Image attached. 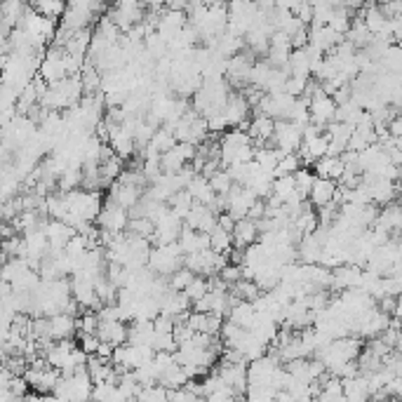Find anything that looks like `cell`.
Here are the masks:
<instances>
[{
  "label": "cell",
  "instance_id": "obj_40",
  "mask_svg": "<svg viewBox=\"0 0 402 402\" xmlns=\"http://www.w3.org/2000/svg\"><path fill=\"white\" fill-rule=\"evenodd\" d=\"M78 346L83 348L87 355H97L102 341H99L97 334H78Z\"/></svg>",
  "mask_w": 402,
  "mask_h": 402
},
{
  "label": "cell",
  "instance_id": "obj_3",
  "mask_svg": "<svg viewBox=\"0 0 402 402\" xmlns=\"http://www.w3.org/2000/svg\"><path fill=\"white\" fill-rule=\"evenodd\" d=\"M388 327H391V316L381 311L379 306L370 308L365 316L355 320V337H367V339H379Z\"/></svg>",
  "mask_w": 402,
  "mask_h": 402
},
{
  "label": "cell",
  "instance_id": "obj_45",
  "mask_svg": "<svg viewBox=\"0 0 402 402\" xmlns=\"http://www.w3.org/2000/svg\"><path fill=\"white\" fill-rule=\"evenodd\" d=\"M388 132H391L393 139H402V116L400 113L391 120V123H388Z\"/></svg>",
  "mask_w": 402,
  "mask_h": 402
},
{
  "label": "cell",
  "instance_id": "obj_15",
  "mask_svg": "<svg viewBox=\"0 0 402 402\" xmlns=\"http://www.w3.org/2000/svg\"><path fill=\"white\" fill-rule=\"evenodd\" d=\"M189 306H193V304H191L189 299H186L184 292L170 290L163 299H160V313H163V316H170L174 320L189 316Z\"/></svg>",
  "mask_w": 402,
  "mask_h": 402
},
{
  "label": "cell",
  "instance_id": "obj_37",
  "mask_svg": "<svg viewBox=\"0 0 402 402\" xmlns=\"http://www.w3.org/2000/svg\"><path fill=\"white\" fill-rule=\"evenodd\" d=\"M294 179H297V191L308 200V196H311V189L313 184H316V174H313L308 167H301V170L294 174Z\"/></svg>",
  "mask_w": 402,
  "mask_h": 402
},
{
  "label": "cell",
  "instance_id": "obj_5",
  "mask_svg": "<svg viewBox=\"0 0 402 402\" xmlns=\"http://www.w3.org/2000/svg\"><path fill=\"white\" fill-rule=\"evenodd\" d=\"M308 109H311V120L313 125L323 127V130H327V125L337 123V102L325 95V90H320L316 97L308 99Z\"/></svg>",
  "mask_w": 402,
  "mask_h": 402
},
{
  "label": "cell",
  "instance_id": "obj_28",
  "mask_svg": "<svg viewBox=\"0 0 402 402\" xmlns=\"http://www.w3.org/2000/svg\"><path fill=\"white\" fill-rule=\"evenodd\" d=\"M167 205H170V210H172L174 214H177L179 219H184V221H186V217H189V212L193 210V205H196V200H193V196H191L189 191H179L177 196H174Z\"/></svg>",
  "mask_w": 402,
  "mask_h": 402
},
{
  "label": "cell",
  "instance_id": "obj_9",
  "mask_svg": "<svg viewBox=\"0 0 402 402\" xmlns=\"http://www.w3.org/2000/svg\"><path fill=\"white\" fill-rule=\"evenodd\" d=\"M142 198H144V189H139V186H134V184L116 182L109 191V203L123 207L127 212H132L134 207L142 203Z\"/></svg>",
  "mask_w": 402,
  "mask_h": 402
},
{
  "label": "cell",
  "instance_id": "obj_20",
  "mask_svg": "<svg viewBox=\"0 0 402 402\" xmlns=\"http://www.w3.org/2000/svg\"><path fill=\"white\" fill-rule=\"evenodd\" d=\"M76 332H78V320L76 318L66 316V313H59V316L50 318L52 341H66V339H71Z\"/></svg>",
  "mask_w": 402,
  "mask_h": 402
},
{
  "label": "cell",
  "instance_id": "obj_17",
  "mask_svg": "<svg viewBox=\"0 0 402 402\" xmlns=\"http://www.w3.org/2000/svg\"><path fill=\"white\" fill-rule=\"evenodd\" d=\"M257 238H259L257 221L243 219V221H238L236 231H233V247H236V250H247V247H252L257 243Z\"/></svg>",
  "mask_w": 402,
  "mask_h": 402
},
{
  "label": "cell",
  "instance_id": "obj_35",
  "mask_svg": "<svg viewBox=\"0 0 402 402\" xmlns=\"http://www.w3.org/2000/svg\"><path fill=\"white\" fill-rule=\"evenodd\" d=\"M210 184H212V191L217 193V196H229V193L233 191V186H236V182L231 179L229 170H219L210 179Z\"/></svg>",
  "mask_w": 402,
  "mask_h": 402
},
{
  "label": "cell",
  "instance_id": "obj_26",
  "mask_svg": "<svg viewBox=\"0 0 402 402\" xmlns=\"http://www.w3.org/2000/svg\"><path fill=\"white\" fill-rule=\"evenodd\" d=\"M285 153L276 149V146H271V149H257V153H254V163L259 165V170H264L268 174H276V167L278 163L283 160Z\"/></svg>",
  "mask_w": 402,
  "mask_h": 402
},
{
  "label": "cell",
  "instance_id": "obj_24",
  "mask_svg": "<svg viewBox=\"0 0 402 402\" xmlns=\"http://www.w3.org/2000/svg\"><path fill=\"white\" fill-rule=\"evenodd\" d=\"M193 196V200L196 203H200V205H207L210 207L212 205V200L217 198V193L212 191V184H210V179H205L203 174H198L196 179L189 184V189H186Z\"/></svg>",
  "mask_w": 402,
  "mask_h": 402
},
{
  "label": "cell",
  "instance_id": "obj_8",
  "mask_svg": "<svg viewBox=\"0 0 402 402\" xmlns=\"http://www.w3.org/2000/svg\"><path fill=\"white\" fill-rule=\"evenodd\" d=\"M229 214L236 221H243V219H247L250 217V210L254 205H257V196L250 191V189H245V186H233V191L229 193Z\"/></svg>",
  "mask_w": 402,
  "mask_h": 402
},
{
  "label": "cell",
  "instance_id": "obj_29",
  "mask_svg": "<svg viewBox=\"0 0 402 402\" xmlns=\"http://www.w3.org/2000/svg\"><path fill=\"white\" fill-rule=\"evenodd\" d=\"M127 233H132V236H139L144 240H153L156 236V224L144 217H130V224H127Z\"/></svg>",
  "mask_w": 402,
  "mask_h": 402
},
{
  "label": "cell",
  "instance_id": "obj_11",
  "mask_svg": "<svg viewBox=\"0 0 402 402\" xmlns=\"http://www.w3.org/2000/svg\"><path fill=\"white\" fill-rule=\"evenodd\" d=\"M363 278H365V271L360 266L344 264L332 271V287L339 290L341 294L348 290H360V287H363Z\"/></svg>",
  "mask_w": 402,
  "mask_h": 402
},
{
  "label": "cell",
  "instance_id": "obj_30",
  "mask_svg": "<svg viewBox=\"0 0 402 402\" xmlns=\"http://www.w3.org/2000/svg\"><path fill=\"white\" fill-rule=\"evenodd\" d=\"M301 167H304V163H301V158H299V153H285L283 160L278 163L276 167V174L273 177L280 179V177H294Z\"/></svg>",
  "mask_w": 402,
  "mask_h": 402
},
{
  "label": "cell",
  "instance_id": "obj_43",
  "mask_svg": "<svg viewBox=\"0 0 402 402\" xmlns=\"http://www.w3.org/2000/svg\"><path fill=\"white\" fill-rule=\"evenodd\" d=\"M207 127H210V132H224L229 123H226V116L224 113H217V116L207 118Z\"/></svg>",
  "mask_w": 402,
  "mask_h": 402
},
{
  "label": "cell",
  "instance_id": "obj_6",
  "mask_svg": "<svg viewBox=\"0 0 402 402\" xmlns=\"http://www.w3.org/2000/svg\"><path fill=\"white\" fill-rule=\"evenodd\" d=\"M271 144L283 153H297L304 144V130L290 123V120H280V123H276V134H273Z\"/></svg>",
  "mask_w": 402,
  "mask_h": 402
},
{
  "label": "cell",
  "instance_id": "obj_21",
  "mask_svg": "<svg viewBox=\"0 0 402 402\" xmlns=\"http://www.w3.org/2000/svg\"><path fill=\"white\" fill-rule=\"evenodd\" d=\"M346 174V163L341 158L325 156L323 160L316 163V177L330 179V182H341V177Z\"/></svg>",
  "mask_w": 402,
  "mask_h": 402
},
{
  "label": "cell",
  "instance_id": "obj_32",
  "mask_svg": "<svg viewBox=\"0 0 402 402\" xmlns=\"http://www.w3.org/2000/svg\"><path fill=\"white\" fill-rule=\"evenodd\" d=\"M210 238H212V252H217V254H231L233 252V233L217 226V229L210 233Z\"/></svg>",
  "mask_w": 402,
  "mask_h": 402
},
{
  "label": "cell",
  "instance_id": "obj_41",
  "mask_svg": "<svg viewBox=\"0 0 402 402\" xmlns=\"http://www.w3.org/2000/svg\"><path fill=\"white\" fill-rule=\"evenodd\" d=\"M219 276L224 278V283L236 285V283H240V280H243V268L236 266V264H229V266L224 268V271L219 273Z\"/></svg>",
  "mask_w": 402,
  "mask_h": 402
},
{
  "label": "cell",
  "instance_id": "obj_2",
  "mask_svg": "<svg viewBox=\"0 0 402 402\" xmlns=\"http://www.w3.org/2000/svg\"><path fill=\"white\" fill-rule=\"evenodd\" d=\"M92 393H95V381H92L90 372H80L76 377H62L57 391L52 395H57L62 402H90Z\"/></svg>",
  "mask_w": 402,
  "mask_h": 402
},
{
  "label": "cell",
  "instance_id": "obj_23",
  "mask_svg": "<svg viewBox=\"0 0 402 402\" xmlns=\"http://www.w3.org/2000/svg\"><path fill=\"white\" fill-rule=\"evenodd\" d=\"M259 313L254 311V304H250V301H240V304H236L231 308V316L229 320L233 325L243 327V330H252L254 323H257Z\"/></svg>",
  "mask_w": 402,
  "mask_h": 402
},
{
  "label": "cell",
  "instance_id": "obj_44",
  "mask_svg": "<svg viewBox=\"0 0 402 402\" xmlns=\"http://www.w3.org/2000/svg\"><path fill=\"white\" fill-rule=\"evenodd\" d=\"M236 224L238 221L231 217L229 212H224V214H219V229H224V231H229V233H233L236 231Z\"/></svg>",
  "mask_w": 402,
  "mask_h": 402
},
{
  "label": "cell",
  "instance_id": "obj_33",
  "mask_svg": "<svg viewBox=\"0 0 402 402\" xmlns=\"http://www.w3.org/2000/svg\"><path fill=\"white\" fill-rule=\"evenodd\" d=\"M184 294H186V299L196 306L198 301H203L207 294H210V280H205L203 276H196V278H193V283L186 287Z\"/></svg>",
  "mask_w": 402,
  "mask_h": 402
},
{
  "label": "cell",
  "instance_id": "obj_39",
  "mask_svg": "<svg viewBox=\"0 0 402 402\" xmlns=\"http://www.w3.org/2000/svg\"><path fill=\"white\" fill-rule=\"evenodd\" d=\"M99 332V316L92 311H85L78 318V334H97Z\"/></svg>",
  "mask_w": 402,
  "mask_h": 402
},
{
  "label": "cell",
  "instance_id": "obj_4",
  "mask_svg": "<svg viewBox=\"0 0 402 402\" xmlns=\"http://www.w3.org/2000/svg\"><path fill=\"white\" fill-rule=\"evenodd\" d=\"M109 17L116 22V26L123 33H130L134 26L144 24V5H139L137 0H125V3H118L116 8L109 10Z\"/></svg>",
  "mask_w": 402,
  "mask_h": 402
},
{
  "label": "cell",
  "instance_id": "obj_7",
  "mask_svg": "<svg viewBox=\"0 0 402 402\" xmlns=\"http://www.w3.org/2000/svg\"><path fill=\"white\" fill-rule=\"evenodd\" d=\"M184 226L186 229H193L198 233H207V236H210V233L219 226V214L214 212L212 207L196 203L193 205V210L189 212V217H186Z\"/></svg>",
  "mask_w": 402,
  "mask_h": 402
},
{
  "label": "cell",
  "instance_id": "obj_19",
  "mask_svg": "<svg viewBox=\"0 0 402 402\" xmlns=\"http://www.w3.org/2000/svg\"><path fill=\"white\" fill-rule=\"evenodd\" d=\"M344 395H346V402H372L370 384H367L363 374L344 379Z\"/></svg>",
  "mask_w": 402,
  "mask_h": 402
},
{
  "label": "cell",
  "instance_id": "obj_34",
  "mask_svg": "<svg viewBox=\"0 0 402 402\" xmlns=\"http://www.w3.org/2000/svg\"><path fill=\"white\" fill-rule=\"evenodd\" d=\"M294 193H297V179L294 177H280L276 179V184H273V196L280 198L283 203H287Z\"/></svg>",
  "mask_w": 402,
  "mask_h": 402
},
{
  "label": "cell",
  "instance_id": "obj_36",
  "mask_svg": "<svg viewBox=\"0 0 402 402\" xmlns=\"http://www.w3.org/2000/svg\"><path fill=\"white\" fill-rule=\"evenodd\" d=\"M193 278H196V273H191L189 268H179L174 276L167 278V283H170V290L174 292H186V287L193 283Z\"/></svg>",
  "mask_w": 402,
  "mask_h": 402
},
{
  "label": "cell",
  "instance_id": "obj_42",
  "mask_svg": "<svg viewBox=\"0 0 402 402\" xmlns=\"http://www.w3.org/2000/svg\"><path fill=\"white\" fill-rule=\"evenodd\" d=\"M384 395H388V398H402V377H393L388 381V386L384 388Z\"/></svg>",
  "mask_w": 402,
  "mask_h": 402
},
{
  "label": "cell",
  "instance_id": "obj_18",
  "mask_svg": "<svg viewBox=\"0 0 402 402\" xmlns=\"http://www.w3.org/2000/svg\"><path fill=\"white\" fill-rule=\"evenodd\" d=\"M247 134L252 137V144L271 142L273 134H276V120L268 116H254L250 127H247Z\"/></svg>",
  "mask_w": 402,
  "mask_h": 402
},
{
  "label": "cell",
  "instance_id": "obj_48",
  "mask_svg": "<svg viewBox=\"0 0 402 402\" xmlns=\"http://www.w3.org/2000/svg\"><path fill=\"white\" fill-rule=\"evenodd\" d=\"M398 402H400V400H398Z\"/></svg>",
  "mask_w": 402,
  "mask_h": 402
},
{
  "label": "cell",
  "instance_id": "obj_13",
  "mask_svg": "<svg viewBox=\"0 0 402 402\" xmlns=\"http://www.w3.org/2000/svg\"><path fill=\"white\" fill-rule=\"evenodd\" d=\"M97 337H99V341L111 344L116 348L130 344V330H127L125 323H120V320H99Z\"/></svg>",
  "mask_w": 402,
  "mask_h": 402
},
{
  "label": "cell",
  "instance_id": "obj_1",
  "mask_svg": "<svg viewBox=\"0 0 402 402\" xmlns=\"http://www.w3.org/2000/svg\"><path fill=\"white\" fill-rule=\"evenodd\" d=\"M184 257L179 243L174 245H158L151 250V259H149V271H153L156 276L170 278L179 268H184Z\"/></svg>",
  "mask_w": 402,
  "mask_h": 402
},
{
  "label": "cell",
  "instance_id": "obj_25",
  "mask_svg": "<svg viewBox=\"0 0 402 402\" xmlns=\"http://www.w3.org/2000/svg\"><path fill=\"white\" fill-rule=\"evenodd\" d=\"M360 19H363L367 29L372 31V36H381V31L386 29V22H388V17L384 15L381 5H367L363 10V15H360Z\"/></svg>",
  "mask_w": 402,
  "mask_h": 402
},
{
  "label": "cell",
  "instance_id": "obj_46",
  "mask_svg": "<svg viewBox=\"0 0 402 402\" xmlns=\"http://www.w3.org/2000/svg\"><path fill=\"white\" fill-rule=\"evenodd\" d=\"M125 402H139V400H125Z\"/></svg>",
  "mask_w": 402,
  "mask_h": 402
},
{
  "label": "cell",
  "instance_id": "obj_22",
  "mask_svg": "<svg viewBox=\"0 0 402 402\" xmlns=\"http://www.w3.org/2000/svg\"><path fill=\"white\" fill-rule=\"evenodd\" d=\"M177 137H174V132L170 130V127H158L156 134H153V139H151V144H149V149H146L144 153H158V156H165L167 151H172L174 146H177ZM142 153V156H144Z\"/></svg>",
  "mask_w": 402,
  "mask_h": 402
},
{
  "label": "cell",
  "instance_id": "obj_12",
  "mask_svg": "<svg viewBox=\"0 0 402 402\" xmlns=\"http://www.w3.org/2000/svg\"><path fill=\"white\" fill-rule=\"evenodd\" d=\"M99 229L104 231H113V233H125L127 231V224H130V212L123 210L118 205H104L102 214L97 219Z\"/></svg>",
  "mask_w": 402,
  "mask_h": 402
},
{
  "label": "cell",
  "instance_id": "obj_10",
  "mask_svg": "<svg viewBox=\"0 0 402 402\" xmlns=\"http://www.w3.org/2000/svg\"><path fill=\"white\" fill-rule=\"evenodd\" d=\"M250 102L245 99L243 92H231L229 102H226L224 106V116H226V123H229V127H250V123H247V113H250Z\"/></svg>",
  "mask_w": 402,
  "mask_h": 402
},
{
  "label": "cell",
  "instance_id": "obj_47",
  "mask_svg": "<svg viewBox=\"0 0 402 402\" xmlns=\"http://www.w3.org/2000/svg\"><path fill=\"white\" fill-rule=\"evenodd\" d=\"M400 402H402V398H400Z\"/></svg>",
  "mask_w": 402,
  "mask_h": 402
},
{
  "label": "cell",
  "instance_id": "obj_38",
  "mask_svg": "<svg viewBox=\"0 0 402 402\" xmlns=\"http://www.w3.org/2000/svg\"><path fill=\"white\" fill-rule=\"evenodd\" d=\"M308 83H311V78H299V76H290L285 83V95H290L294 99H301L306 95L308 90Z\"/></svg>",
  "mask_w": 402,
  "mask_h": 402
},
{
  "label": "cell",
  "instance_id": "obj_27",
  "mask_svg": "<svg viewBox=\"0 0 402 402\" xmlns=\"http://www.w3.org/2000/svg\"><path fill=\"white\" fill-rule=\"evenodd\" d=\"M31 8L36 10L38 15H43L45 19H50V22H57V19H64L69 5H64L62 0H38V3L31 5Z\"/></svg>",
  "mask_w": 402,
  "mask_h": 402
},
{
  "label": "cell",
  "instance_id": "obj_16",
  "mask_svg": "<svg viewBox=\"0 0 402 402\" xmlns=\"http://www.w3.org/2000/svg\"><path fill=\"white\" fill-rule=\"evenodd\" d=\"M179 247H182L184 254H196V252H203V250H212V238L207 233H198L193 229H186L182 231L179 236Z\"/></svg>",
  "mask_w": 402,
  "mask_h": 402
},
{
  "label": "cell",
  "instance_id": "obj_31",
  "mask_svg": "<svg viewBox=\"0 0 402 402\" xmlns=\"http://www.w3.org/2000/svg\"><path fill=\"white\" fill-rule=\"evenodd\" d=\"M92 400L95 402H125L118 384H97L95 393H92Z\"/></svg>",
  "mask_w": 402,
  "mask_h": 402
},
{
  "label": "cell",
  "instance_id": "obj_14",
  "mask_svg": "<svg viewBox=\"0 0 402 402\" xmlns=\"http://www.w3.org/2000/svg\"><path fill=\"white\" fill-rule=\"evenodd\" d=\"M337 191H339V184L337 182H330V179L316 177V184H313V189H311L308 203L316 207V210H323V207L334 203V198H337Z\"/></svg>",
  "mask_w": 402,
  "mask_h": 402
}]
</instances>
